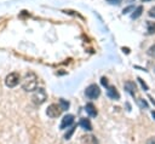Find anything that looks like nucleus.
Instances as JSON below:
<instances>
[{
  "instance_id": "f257e3e1",
  "label": "nucleus",
  "mask_w": 155,
  "mask_h": 144,
  "mask_svg": "<svg viewBox=\"0 0 155 144\" xmlns=\"http://www.w3.org/2000/svg\"><path fill=\"white\" fill-rule=\"evenodd\" d=\"M38 87V76L34 73H28L22 80V88L25 92H33Z\"/></svg>"
},
{
  "instance_id": "f03ea898",
  "label": "nucleus",
  "mask_w": 155,
  "mask_h": 144,
  "mask_svg": "<svg viewBox=\"0 0 155 144\" xmlns=\"http://www.w3.org/2000/svg\"><path fill=\"white\" fill-rule=\"evenodd\" d=\"M33 103L36 105H41L42 103H45V100L47 99V93L42 87H36L33 91V96H31Z\"/></svg>"
},
{
  "instance_id": "7ed1b4c3",
  "label": "nucleus",
  "mask_w": 155,
  "mask_h": 144,
  "mask_svg": "<svg viewBox=\"0 0 155 144\" xmlns=\"http://www.w3.org/2000/svg\"><path fill=\"white\" fill-rule=\"evenodd\" d=\"M85 94H86V97L90 98V99H96V98L99 97L101 90H99V87H98L97 85L92 83V85H90V86L85 90Z\"/></svg>"
},
{
  "instance_id": "20e7f679",
  "label": "nucleus",
  "mask_w": 155,
  "mask_h": 144,
  "mask_svg": "<svg viewBox=\"0 0 155 144\" xmlns=\"http://www.w3.org/2000/svg\"><path fill=\"white\" fill-rule=\"evenodd\" d=\"M19 82V74L18 73H11L5 79V85L7 87H15Z\"/></svg>"
},
{
  "instance_id": "39448f33",
  "label": "nucleus",
  "mask_w": 155,
  "mask_h": 144,
  "mask_svg": "<svg viewBox=\"0 0 155 144\" xmlns=\"http://www.w3.org/2000/svg\"><path fill=\"white\" fill-rule=\"evenodd\" d=\"M61 113H62V109H61L59 105H57V104H51V105H48V106H47V110H46L47 116L51 117V119L58 117V116L61 115Z\"/></svg>"
},
{
  "instance_id": "423d86ee",
  "label": "nucleus",
  "mask_w": 155,
  "mask_h": 144,
  "mask_svg": "<svg viewBox=\"0 0 155 144\" xmlns=\"http://www.w3.org/2000/svg\"><path fill=\"white\" fill-rule=\"evenodd\" d=\"M74 122V115H71V114H68V115H65L63 119H62V122H61V128L62 129H64V128H67L68 126H70L71 123Z\"/></svg>"
},
{
  "instance_id": "0eeeda50",
  "label": "nucleus",
  "mask_w": 155,
  "mask_h": 144,
  "mask_svg": "<svg viewBox=\"0 0 155 144\" xmlns=\"http://www.w3.org/2000/svg\"><path fill=\"white\" fill-rule=\"evenodd\" d=\"M107 94L111 99H119L120 98V94H119V92L116 91V88L114 86H108L107 87Z\"/></svg>"
},
{
  "instance_id": "6e6552de",
  "label": "nucleus",
  "mask_w": 155,
  "mask_h": 144,
  "mask_svg": "<svg viewBox=\"0 0 155 144\" xmlns=\"http://www.w3.org/2000/svg\"><path fill=\"white\" fill-rule=\"evenodd\" d=\"M85 110H86V113L90 115V116H92V117H96L97 116V109H96V106L92 104V103H88V104H86V106H85Z\"/></svg>"
},
{
  "instance_id": "1a4fd4ad",
  "label": "nucleus",
  "mask_w": 155,
  "mask_h": 144,
  "mask_svg": "<svg viewBox=\"0 0 155 144\" xmlns=\"http://www.w3.org/2000/svg\"><path fill=\"white\" fill-rule=\"evenodd\" d=\"M125 90H126L128 93H131L132 96H134L137 88H136L134 82H132V81H127V82H125Z\"/></svg>"
},
{
  "instance_id": "9d476101",
  "label": "nucleus",
  "mask_w": 155,
  "mask_h": 144,
  "mask_svg": "<svg viewBox=\"0 0 155 144\" xmlns=\"http://www.w3.org/2000/svg\"><path fill=\"white\" fill-rule=\"evenodd\" d=\"M80 126L84 129H86V131H91L92 129V125H91V122H90L88 119H81L80 120Z\"/></svg>"
},
{
  "instance_id": "9b49d317",
  "label": "nucleus",
  "mask_w": 155,
  "mask_h": 144,
  "mask_svg": "<svg viewBox=\"0 0 155 144\" xmlns=\"http://www.w3.org/2000/svg\"><path fill=\"white\" fill-rule=\"evenodd\" d=\"M147 33L149 35L151 34H155V22H151V21H147Z\"/></svg>"
},
{
  "instance_id": "f8f14e48",
  "label": "nucleus",
  "mask_w": 155,
  "mask_h": 144,
  "mask_svg": "<svg viewBox=\"0 0 155 144\" xmlns=\"http://www.w3.org/2000/svg\"><path fill=\"white\" fill-rule=\"evenodd\" d=\"M142 12H143V6H138V7L133 11V13H132L131 17H132L133 19H136V18H138V17L142 15Z\"/></svg>"
},
{
  "instance_id": "ddd939ff",
  "label": "nucleus",
  "mask_w": 155,
  "mask_h": 144,
  "mask_svg": "<svg viewBox=\"0 0 155 144\" xmlns=\"http://www.w3.org/2000/svg\"><path fill=\"white\" fill-rule=\"evenodd\" d=\"M59 108L62 110H67L69 108V102H67L64 99H59Z\"/></svg>"
},
{
  "instance_id": "4468645a",
  "label": "nucleus",
  "mask_w": 155,
  "mask_h": 144,
  "mask_svg": "<svg viewBox=\"0 0 155 144\" xmlns=\"http://www.w3.org/2000/svg\"><path fill=\"white\" fill-rule=\"evenodd\" d=\"M148 54L150 57H155V45H153V46H150L148 48Z\"/></svg>"
},
{
  "instance_id": "2eb2a0df",
  "label": "nucleus",
  "mask_w": 155,
  "mask_h": 144,
  "mask_svg": "<svg viewBox=\"0 0 155 144\" xmlns=\"http://www.w3.org/2000/svg\"><path fill=\"white\" fill-rule=\"evenodd\" d=\"M74 131H75V127H71V128H70V129H69V131H68V132L65 133L64 138H65V139H69V138H70V136H71V134L74 133Z\"/></svg>"
},
{
  "instance_id": "dca6fc26",
  "label": "nucleus",
  "mask_w": 155,
  "mask_h": 144,
  "mask_svg": "<svg viewBox=\"0 0 155 144\" xmlns=\"http://www.w3.org/2000/svg\"><path fill=\"white\" fill-rule=\"evenodd\" d=\"M138 103H139V105H140L142 108H148V104H147V102H145L144 99L139 98V99H138Z\"/></svg>"
},
{
  "instance_id": "f3484780",
  "label": "nucleus",
  "mask_w": 155,
  "mask_h": 144,
  "mask_svg": "<svg viewBox=\"0 0 155 144\" xmlns=\"http://www.w3.org/2000/svg\"><path fill=\"white\" fill-rule=\"evenodd\" d=\"M148 15H149L150 17H153V18H155V6H154V7H151V8L149 10V12H148Z\"/></svg>"
},
{
  "instance_id": "a211bd4d",
  "label": "nucleus",
  "mask_w": 155,
  "mask_h": 144,
  "mask_svg": "<svg viewBox=\"0 0 155 144\" xmlns=\"http://www.w3.org/2000/svg\"><path fill=\"white\" fill-rule=\"evenodd\" d=\"M101 82H102L103 86H107V87H108V79H107V77H102V79H101Z\"/></svg>"
},
{
  "instance_id": "6ab92c4d",
  "label": "nucleus",
  "mask_w": 155,
  "mask_h": 144,
  "mask_svg": "<svg viewBox=\"0 0 155 144\" xmlns=\"http://www.w3.org/2000/svg\"><path fill=\"white\" fill-rule=\"evenodd\" d=\"M109 4H113V5H119L121 2V0H107Z\"/></svg>"
},
{
  "instance_id": "aec40b11",
  "label": "nucleus",
  "mask_w": 155,
  "mask_h": 144,
  "mask_svg": "<svg viewBox=\"0 0 155 144\" xmlns=\"http://www.w3.org/2000/svg\"><path fill=\"white\" fill-rule=\"evenodd\" d=\"M145 144H155V137H150V138L147 140Z\"/></svg>"
},
{
  "instance_id": "412c9836",
  "label": "nucleus",
  "mask_w": 155,
  "mask_h": 144,
  "mask_svg": "<svg viewBox=\"0 0 155 144\" xmlns=\"http://www.w3.org/2000/svg\"><path fill=\"white\" fill-rule=\"evenodd\" d=\"M138 80H139V82H140V83H142V86H143V87H144V88H145V90H148V86H147V85H145V82H143V80H142V79H140V77H138Z\"/></svg>"
},
{
  "instance_id": "4be33fe9",
  "label": "nucleus",
  "mask_w": 155,
  "mask_h": 144,
  "mask_svg": "<svg viewBox=\"0 0 155 144\" xmlns=\"http://www.w3.org/2000/svg\"><path fill=\"white\" fill-rule=\"evenodd\" d=\"M151 115H153V117H155V111H151Z\"/></svg>"
},
{
  "instance_id": "5701e85b",
  "label": "nucleus",
  "mask_w": 155,
  "mask_h": 144,
  "mask_svg": "<svg viewBox=\"0 0 155 144\" xmlns=\"http://www.w3.org/2000/svg\"><path fill=\"white\" fill-rule=\"evenodd\" d=\"M143 2H147V1H150V0H142Z\"/></svg>"
}]
</instances>
